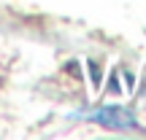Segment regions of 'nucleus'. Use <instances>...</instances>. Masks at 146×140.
<instances>
[{
    "instance_id": "nucleus-1",
    "label": "nucleus",
    "mask_w": 146,
    "mask_h": 140,
    "mask_svg": "<svg viewBox=\"0 0 146 140\" xmlns=\"http://www.w3.org/2000/svg\"><path fill=\"white\" fill-rule=\"evenodd\" d=\"M78 119H87V121H95L100 127H108V129H135L138 127V119L133 116V110L122 108V105H103L98 110H87V113H76Z\"/></svg>"
}]
</instances>
